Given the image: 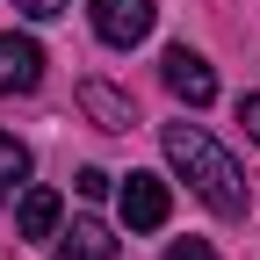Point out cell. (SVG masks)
Listing matches in <instances>:
<instances>
[{"mask_svg": "<svg viewBox=\"0 0 260 260\" xmlns=\"http://www.w3.org/2000/svg\"><path fill=\"white\" fill-rule=\"evenodd\" d=\"M80 109L102 123V130H130V123H138L130 94H116V87H102V80H87V87H80Z\"/></svg>", "mask_w": 260, "mask_h": 260, "instance_id": "obj_7", "label": "cell"}, {"mask_svg": "<svg viewBox=\"0 0 260 260\" xmlns=\"http://www.w3.org/2000/svg\"><path fill=\"white\" fill-rule=\"evenodd\" d=\"M22 174H29V145L0 130V195H15V188H22Z\"/></svg>", "mask_w": 260, "mask_h": 260, "instance_id": "obj_9", "label": "cell"}, {"mask_svg": "<svg viewBox=\"0 0 260 260\" xmlns=\"http://www.w3.org/2000/svg\"><path fill=\"white\" fill-rule=\"evenodd\" d=\"M239 123H246V138L260 145V94H246V102H239Z\"/></svg>", "mask_w": 260, "mask_h": 260, "instance_id": "obj_12", "label": "cell"}, {"mask_svg": "<svg viewBox=\"0 0 260 260\" xmlns=\"http://www.w3.org/2000/svg\"><path fill=\"white\" fill-rule=\"evenodd\" d=\"M123 224L130 232H159V224H167V210H174V195H167V181L159 174H123Z\"/></svg>", "mask_w": 260, "mask_h": 260, "instance_id": "obj_4", "label": "cell"}, {"mask_svg": "<svg viewBox=\"0 0 260 260\" xmlns=\"http://www.w3.org/2000/svg\"><path fill=\"white\" fill-rule=\"evenodd\" d=\"M58 217H65V203H58V188H29V195H22V210H15V224H22V239H58Z\"/></svg>", "mask_w": 260, "mask_h": 260, "instance_id": "obj_6", "label": "cell"}, {"mask_svg": "<svg viewBox=\"0 0 260 260\" xmlns=\"http://www.w3.org/2000/svg\"><path fill=\"white\" fill-rule=\"evenodd\" d=\"M167 260H217V253H210L203 239H174V246H167Z\"/></svg>", "mask_w": 260, "mask_h": 260, "instance_id": "obj_11", "label": "cell"}, {"mask_svg": "<svg viewBox=\"0 0 260 260\" xmlns=\"http://www.w3.org/2000/svg\"><path fill=\"white\" fill-rule=\"evenodd\" d=\"M159 73H167V87L181 94L188 109H210V102H217V73H210V58H203V51L174 44L167 58H159Z\"/></svg>", "mask_w": 260, "mask_h": 260, "instance_id": "obj_3", "label": "cell"}, {"mask_svg": "<svg viewBox=\"0 0 260 260\" xmlns=\"http://www.w3.org/2000/svg\"><path fill=\"white\" fill-rule=\"evenodd\" d=\"M167 138V159H174V174L203 195V203L217 217H246V174H239V159L224 152L210 130H195V123H167L159 130Z\"/></svg>", "mask_w": 260, "mask_h": 260, "instance_id": "obj_1", "label": "cell"}, {"mask_svg": "<svg viewBox=\"0 0 260 260\" xmlns=\"http://www.w3.org/2000/svg\"><path fill=\"white\" fill-rule=\"evenodd\" d=\"M58 260H116V239H109V224L80 217L73 232H58Z\"/></svg>", "mask_w": 260, "mask_h": 260, "instance_id": "obj_8", "label": "cell"}, {"mask_svg": "<svg viewBox=\"0 0 260 260\" xmlns=\"http://www.w3.org/2000/svg\"><path fill=\"white\" fill-rule=\"evenodd\" d=\"M15 8H22L29 22H58V15H65V0H15Z\"/></svg>", "mask_w": 260, "mask_h": 260, "instance_id": "obj_10", "label": "cell"}, {"mask_svg": "<svg viewBox=\"0 0 260 260\" xmlns=\"http://www.w3.org/2000/svg\"><path fill=\"white\" fill-rule=\"evenodd\" d=\"M94 37H102V44H116V51H130V44H145L152 37V0H94Z\"/></svg>", "mask_w": 260, "mask_h": 260, "instance_id": "obj_2", "label": "cell"}, {"mask_svg": "<svg viewBox=\"0 0 260 260\" xmlns=\"http://www.w3.org/2000/svg\"><path fill=\"white\" fill-rule=\"evenodd\" d=\"M44 87V44L0 29V94H37Z\"/></svg>", "mask_w": 260, "mask_h": 260, "instance_id": "obj_5", "label": "cell"}]
</instances>
